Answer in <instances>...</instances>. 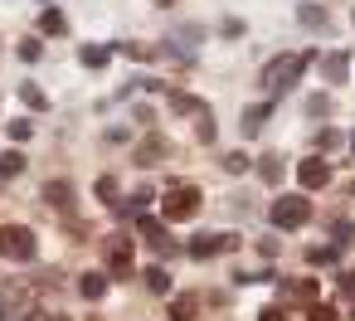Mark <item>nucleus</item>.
Returning <instances> with one entry per match:
<instances>
[{
    "label": "nucleus",
    "mask_w": 355,
    "mask_h": 321,
    "mask_svg": "<svg viewBox=\"0 0 355 321\" xmlns=\"http://www.w3.org/2000/svg\"><path fill=\"white\" fill-rule=\"evenodd\" d=\"M345 306H350V321H355V292H350V297H345Z\"/></svg>",
    "instance_id": "nucleus-37"
},
{
    "label": "nucleus",
    "mask_w": 355,
    "mask_h": 321,
    "mask_svg": "<svg viewBox=\"0 0 355 321\" xmlns=\"http://www.w3.org/2000/svg\"><path fill=\"white\" fill-rule=\"evenodd\" d=\"M20 98H25V107H35V112H44V107H49V98H44L35 83H20Z\"/></svg>",
    "instance_id": "nucleus-22"
},
{
    "label": "nucleus",
    "mask_w": 355,
    "mask_h": 321,
    "mask_svg": "<svg viewBox=\"0 0 355 321\" xmlns=\"http://www.w3.org/2000/svg\"><path fill=\"white\" fill-rule=\"evenodd\" d=\"M195 311H200V297L195 292H175L171 297V321H195Z\"/></svg>",
    "instance_id": "nucleus-11"
},
{
    "label": "nucleus",
    "mask_w": 355,
    "mask_h": 321,
    "mask_svg": "<svg viewBox=\"0 0 355 321\" xmlns=\"http://www.w3.org/2000/svg\"><path fill=\"white\" fill-rule=\"evenodd\" d=\"M171 112H209V107H205L195 93H180V88H175V93H171Z\"/></svg>",
    "instance_id": "nucleus-17"
},
{
    "label": "nucleus",
    "mask_w": 355,
    "mask_h": 321,
    "mask_svg": "<svg viewBox=\"0 0 355 321\" xmlns=\"http://www.w3.org/2000/svg\"><path fill=\"white\" fill-rule=\"evenodd\" d=\"M78 292H83L88 302H103V297H107V272H83V277H78Z\"/></svg>",
    "instance_id": "nucleus-13"
},
{
    "label": "nucleus",
    "mask_w": 355,
    "mask_h": 321,
    "mask_svg": "<svg viewBox=\"0 0 355 321\" xmlns=\"http://www.w3.org/2000/svg\"><path fill=\"white\" fill-rule=\"evenodd\" d=\"M0 316H6V321H25V316H35V287L20 282V277L0 282Z\"/></svg>",
    "instance_id": "nucleus-1"
},
{
    "label": "nucleus",
    "mask_w": 355,
    "mask_h": 321,
    "mask_svg": "<svg viewBox=\"0 0 355 321\" xmlns=\"http://www.w3.org/2000/svg\"><path fill=\"white\" fill-rule=\"evenodd\" d=\"M107 263H112L117 282H122V277H132V238H122V234H117V238L107 243Z\"/></svg>",
    "instance_id": "nucleus-8"
},
{
    "label": "nucleus",
    "mask_w": 355,
    "mask_h": 321,
    "mask_svg": "<svg viewBox=\"0 0 355 321\" xmlns=\"http://www.w3.org/2000/svg\"><path fill=\"white\" fill-rule=\"evenodd\" d=\"M40 195H44L49 205H69V200H73V185H69V180H49Z\"/></svg>",
    "instance_id": "nucleus-18"
},
{
    "label": "nucleus",
    "mask_w": 355,
    "mask_h": 321,
    "mask_svg": "<svg viewBox=\"0 0 355 321\" xmlns=\"http://www.w3.org/2000/svg\"><path fill=\"white\" fill-rule=\"evenodd\" d=\"M161 156H166V141H161V137H151V141H146V146L137 151V161H141V166H156Z\"/></svg>",
    "instance_id": "nucleus-20"
},
{
    "label": "nucleus",
    "mask_w": 355,
    "mask_h": 321,
    "mask_svg": "<svg viewBox=\"0 0 355 321\" xmlns=\"http://www.w3.org/2000/svg\"><path fill=\"white\" fill-rule=\"evenodd\" d=\"M306 69H311V54H306V49H302V54H277V59L263 69V83H268V88H292Z\"/></svg>",
    "instance_id": "nucleus-2"
},
{
    "label": "nucleus",
    "mask_w": 355,
    "mask_h": 321,
    "mask_svg": "<svg viewBox=\"0 0 355 321\" xmlns=\"http://www.w3.org/2000/svg\"><path fill=\"white\" fill-rule=\"evenodd\" d=\"M40 321H69V316H64V311H44Z\"/></svg>",
    "instance_id": "nucleus-36"
},
{
    "label": "nucleus",
    "mask_w": 355,
    "mask_h": 321,
    "mask_svg": "<svg viewBox=\"0 0 355 321\" xmlns=\"http://www.w3.org/2000/svg\"><path fill=\"white\" fill-rule=\"evenodd\" d=\"M306 321H340V311L326 306V302H316V306H306Z\"/></svg>",
    "instance_id": "nucleus-25"
},
{
    "label": "nucleus",
    "mask_w": 355,
    "mask_h": 321,
    "mask_svg": "<svg viewBox=\"0 0 355 321\" xmlns=\"http://www.w3.org/2000/svg\"><path fill=\"white\" fill-rule=\"evenodd\" d=\"M297 20H302V25H326V10H321V6H302Z\"/></svg>",
    "instance_id": "nucleus-26"
},
{
    "label": "nucleus",
    "mask_w": 355,
    "mask_h": 321,
    "mask_svg": "<svg viewBox=\"0 0 355 321\" xmlns=\"http://www.w3.org/2000/svg\"><path fill=\"white\" fill-rule=\"evenodd\" d=\"M93 190H98V200L117 205V180H112V175H98V185H93Z\"/></svg>",
    "instance_id": "nucleus-24"
},
{
    "label": "nucleus",
    "mask_w": 355,
    "mask_h": 321,
    "mask_svg": "<svg viewBox=\"0 0 355 321\" xmlns=\"http://www.w3.org/2000/svg\"><path fill=\"white\" fill-rule=\"evenodd\" d=\"M20 59L35 64V59H40V40H25V44H20Z\"/></svg>",
    "instance_id": "nucleus-31"
},
{
    "label": "nucleus",
    "mask_w": 355,
    "mask_h": 321,
    "mask_svg": "<svg viewBox=\"0 0 355 321\" xmlns=\"http://www.w3.org/2000/svg\"><path fill=\"white\" fill-rule=\"evenodd\" d=\"M200 185H171L166 190V200H161V214L166 219H195L200 214Z\"/></svg>",
    "instance_id": "nucleus-4"
},
{
    "label": "nucleus",
    "mask_w": 355,
    "mask_h": 321,
    "mask_svg": "<svg viewBox=\"0 0 355 321\" xmlns=\"http://www.w3.org/2000/svg\"><path fill=\"white\" fill-rule=\"evenodd\" d=\"M306 263H336V248H311Z\"/></svg>",
    "instance_id": "nucleus-34"
},
{
    "label": "nucleus",
    "mask_w": 355,
    "mask_h": 321,
    "mask_svg": "<svg viewBox=\"0 0 355 321\" xmlns=\"http://www.w3.org/2000/svg\"><path fill=\"white\" fill-rule=\"evenodd\" d=\"M156 6H171V0H156Z\"/></svg>",
    "instance_id": "nucleus-38"
},
{
    "label": "nucleus",
    "mask_w": 355,
    "mask_h": 321,
    "mask_svg": "<svg viewBox=\"0 0 355 321\" xmlns=\"http://www.w3.org/2000/svg\"><path fill=\"white\" fill-rule=\"evenodd\" d=\"M224 171H229V175H243V171H248V156H243V151H229V156H224Z\"/></svg>",
    "instance_id": "nucleus-27"
},
{
    "label": "nucleus",
    "mask_w": 355,
    "mask_h": 321,
    "mask_svg": "<svg viewBox=\"0 0 355 321\" xmlns=\"http://www.w3.org/2000/svg\"><path fill=\"white\" fill-rule=\"evenodd\" d=\"M137 229L146 234V243H151V248H161V253H171V234H166V219H151V214H137Z\"/></svg>",
    "instance_id": "nucleus-9"
},
{
    "label": "nucleus",
    "mask_w": 355,
    "mask_h": 321,
    "mask_svg": "<svg viewBox=\"0 0 355 321\" xmlns=\"http://www.w3.org/2000/svg\"><path fill=\"white\" fill-rule=\"evenodd\" d=\"M306 219H311V200H302V195L272 200V229H302Z\"/></svg>",
    "instance_id": "nucleus-5"
},
{
    "label": "nucleus",
    "mask_w": 355,
    "mask_h": 321,
    "mask_svg": "<svg viewBox=\"0 0 355 321\" xmlns=\"http://www.w3.org/2000/svg\"><path fill=\"white\" fill-rule=\"evenodd\" d=\"M350 151H355V137H350Z\"/></svg>",
    "instance_id": "nucleus-39"
},
{
    "label": "nucleus",
    "mask_w": 355,
    "mask_h": 321,
    "mask_svg": "<svg viewBox=\"0 0 355 321\" xmlns=\"http://www.w3.org/2000/svg\"><path fill=\"white\" fill-rule=\"evenodd\" d=\"M331 229H336V243H350V234H355V224H345V219H336Z\"/></svg>",
    "instance_id": "nucleus-33"
},
{
    "label": "nucleus",
    "mask_w": 355,
    "mask_h": 321,
    "mask_svg": "<svg viewBox=\"0 0 355 321\" xmlns=\"http://www.w3.org/2000/svg\"><path fill=\"white\" fill-rule=\"evenodd\" d=\"M306 112H311V117H326V112H331V98H321V93H316V98L306 103Z\"/></svg>",
    "instance_id": "nucleus-30"
},
{
    "label": "nucleus",
    "mask_w": 355,
    "mask_h": 321,
    "mask_svg": "<svg viewBox=\"0 0 355 321\" xmlns=\"http://www.w3.org/2000/svg\"><path fill=\"white\" fill-rule=\"evenodd\" d=\"M25 171V156L20 151H0V175H20Z\"/></svg>",
    "instance_id": "nucleus-23"
},
{
    "label": "nucleus",
    "mask_w": 355,
    "mask_h": 321,
    "mask_svg": "<svg viewBox=\"0 0 355 321\" xmlns=\"http://www.w3.org/2000/svg\"><path fill=\"white\" fill-rule=\"evenodd\" d=\"M195 132H200V141H214V122H209V112H200V127H195Z\"/></svg>",
    "instance_id": "nucleus-32"
},
{
    "label": "nucleus",
    "mask_w": 355,
    "mask_h": 321,
    "mask_svg": "<svg viewBox=\"0 0 355 321\" xmlns=\"http://www.w3.org/2000/svg\"><path fill=\"white\" fill-rule=\"evenodd\" d=\"M35 229L25 224H0V258H10V263H30L35 258Z\"/></svg>",
    "instance_id": "nucleus-3"
},
{
    "label": "nucleus",
    "mask_w": 355,
    "mask_h": 321,
    "mask_svg": "<svg viewBox=\"0 0 355 321\" xmlns=\"http://www.w3.org/2000/svg\"><path fill=\"white\" fill-rule=\"evenodd\" d=\"M258 321H282V306H263V311H258Z\"/></svg>",
    "instance_id": "nucleus-35"
},
{
    "label": "nucleus",
    "mask_w": 355,
    "mask_h": 321,
    "mask_svg": "<svg viewBox=\"0 0 355 321\" xmlns=\"http://www.w3.org/2000/svg\"><path fill=\"white\" fill-rule=\"evenodd\" d=\"M282 292H287L292 302H306V306H316V277H292V282H282Z\"/></svg>",
    "instance_id": "nucleus-10"
},
{
    "label": "nucleus",
    "mask_w": 355,
    "mask_h": 321,
    "mask_svg": "<svg viewBox=\"0 0 355 321\" xmlns=\"http://www.w3.org/2000/svg\"><path fill=\"white\" fill-rule=\"evenodd\" d=\"M40 30H44V35H64V30H69V20H64V10H54V6H49V10L40 15Z\"/></svg>",
    "instance_id": "nucleus-19"
},
{
    "label": "nucleus",
    "mask_w": 355,
    "mask_h": 321,
    "mask_svg": "<svg viewBox=\"0 0 355 321\" xmlns=\"http://www.w3.org/2000/svg\"><path fill=\"white\" fill-rule=\"evenodd\" d=\"M35 137V122H10V141H30Z\"/></svg>",
    "instance_id": "nucleus-29"
},
{
    "label": "nucleus",
    "mask_w": 355,
    "mask_h": 321,
    "mask_svg": "<svg viewBox=\"0 0 355 321\" xmlns=\"http://www.w3.org/2000/svg\"><path fill=\"white\" fill-rule=\"evenodd\" d=\"M258 175H263V180H268V185H277V180H282V161H277V156H272V151H268V156H263V161H258Z\"/></svg>",
    "instance_id": "nucleus-21"
},
{
    "label": "nucleus",
    "mask_w": 355,
    "mask_h": 321,
    "mask_svg": "<svg viewBox=\"0 0 355 321\" xmlns=\"http://www.w3.org/2000/svg\"><path fill=\"white\" fill-rule=\"evenodd\" d=\"M268 117H272V103H253V107L243 112V132H263Z\"/></svg>",
    "instance_id": "nucleus-15"
},
{
    "label": "nucleus",
    "mask_w": 355,
    "mask_h": 321,
    "mask_svg": "<svg viewBox=\"0 0 355 321\" xmlns=\"http://www.w3.org/2000/svg\"><path fill=\"white\" fill-rule=\"evenodd\" d=\"M78 59H83V69H107L112 44H83V49H78Z\"/></svg>",
    "instance_id": "nucleus-14"
},
{
    "label": "nucleus",
    "mask_w": 355,
    "mask_h": 321,
    "mask_svg": "<svg viewBox=\"0 0 355 321\" xmlns=\"http://www.w3.org/2000/svg\"><path fill=\"white\" fill-rule=\"evenodd\" d=\"M321 73H326V83H345V73H350V54H326V59H321Z\"/></svg>",
    "instance_id": "nucleus-12"
},
{
    "label": "nucleus",
    "mask_w": 355,
    "mask_h": 321,
    "mask_svg": "<svg viewBox=\"0 0 355 321\" xmlns=\"http://www.w3.org/2000/svg\"><path fill=\"white\" fill-rule=\"evenodd\" d=\"M122 54H132V59H156V49L151 44H117Z\"/></svg>",
    "instance_id": "nucleus-28"
},
{
    "label": "nucleus",
    "mask_w": 355,
    "mask_h": 321,
    "mask_svg": "<svg viewBox=\"0 0 355 321\" xmlns=\"http://www.w3.org/2000/svg\"><path fill=\"white\" fill-rule=\"evenodd\" d=\"M297 180H302L306 190H321V185L331 180V161H321V156H306V161L297 166Z\"/></svg>",
    "instance_id": "nucleus-7"
},
{
    "label": "nucleus",
    "mask_w": 355,
    "mask_h": 321,
    "mask_svg": "<svg viewBox=\"0 0 355 321\" xmlns=\"http://www.w3.org/2000/svg\"><path fill=\"white\" fill-rule=\"evenodd\" d=\"M141 277H146V287H151L156 297H171V272H166V268H156V263H151Z\"/></svg>",
    "instance_id": "nucleus-16"
},
{
    "label": "nucleus",
    "mask_w": 355,
    "mask_h": 321,
    "mask_svg": "<svg viewBox=\"0 0 355 321\" xmlns=\"http://www.w3.org/2000/svg\"><path fill=\"white\" fill-rule=\"evenodd\" d=\"M229 248H239V234H195L190 238V258H214V253H229Z\"/></svg>",
    "instance_id": "nucleus-6"
}]
</instances>
